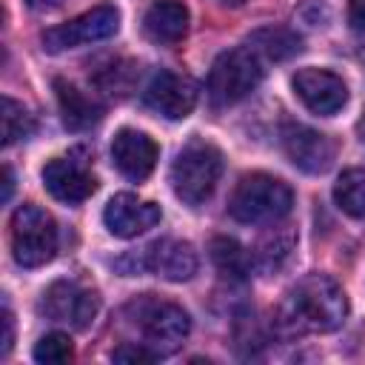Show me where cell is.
<instances>
[{"label":"cell","instance_id":"3957f363","mask_svg":"<svg viewBox=\"0 0 365 365\" xmlns=\"http://www.w3.org/2000/svg\"><path fill=\"white\" fill-rule=\"evenodd\" d=\"M168 177L177 200L197 208L214 194L222 177V151L205 140H191L177 151Z\"/></svg>","mask_w":365,"mask_h":365},{"label":"cell","instance_id":"5b68a950","mask_svg":"<svg viewBox=\"0 0 365 365\" xmlns=\"http://www.w3.org/2000/svg\"><path fill=\"white\" fill-rule=\"evenodd\" d=\"M262 80V60L251 46L222 51L208 71V100L214 106H234L248 97Z\"/></svg>","mask_w":365,"mask_h":365},{"label":"cell","instance_id":"4fadbf2b","mask_svg":"<svg viewBox=\"0 0 365 365\" xmlns=\"http://www.w3.org/2000/svg\"><path fill=\"white\" fill-rule=\"evenodd\" d=\"M43 185L54 200H60L66 205H80L97 191L94 174L88 171V165L83 160H74V157H57V160L46 163Z\"/></svg>","mask_w":365,"mask_h":365},{"label":"cell","instance_id":"30bf717a","mask_svg":"<svg viewBox=\"0 0 365 365\" xmlns=\"http://www.w3.org/2000/svg\"><path fill=\"white\" fill-rule=\"evenodd\" d=\"M143 103L168 120H182L197 106V83L185 74L160 68L148 80V86L143 91Z\"/></svg>","mask_w":365,"mask_h":365},{"label":"cell","instance_id":"ffe728a7","mask_svg":"<svg viewBox=\"0 0 365 365\" xmlns=\"http://www.w3.org/2000/svg\"><path fill=\"white\" fill-rule=\"evenodd\" d=\"M211 259H214V265H217V271L222 274V277H228V279H245L248 274H251V268H254V262H251V254L237 242V240H231V237H217V240H211Z\"/></svg>","mask_w":365,"mask_h":365},{"label":"cell","instance_id":"9c48e42d","mask_svg":"<svg viewBox=\"0 0 365 365\" xmlns=\"http://www.w3.org/2000/svg\"><path fill=\"white\" fill-rule=\"evenodd\" d=\"M117 29H120V11L114 6H94L91 11L74 17L63 26L46 29L43 31V48L48 54H60L66 48H77V46H86V43L106 40Z\"/></svg>","mask_w":365,"mask_h":365},{"label":"cell","instance_id":"e0dca14e","mask_svg":"<svg viewBox=\"0 0 365 365\" xmlns=\"http://www.w3.org/2000/svg\"><path fill=\"white\" fill-rule=\"evenodd\" d=\"M54 97L60 106L63 125L71 131H86L103 120V106L91 97H86L74 83L68 80H54Z\"/></svg>","mask_w":365,"mask_h":365},{"label":"cell","instance_id":"7402d4cb","mask_svg":"<svg viewBox=\"0 0 365 365\" xmlns=\"http://www.w3.org/2000/svg\"><path fill=\"white\" fill-rule=\"evenodd\" d=\"M34 131V117L23 108V103L3 97V145H14Z\"/></svg>","mask_w":365,"mask_h":365},{"label":"cell","instance_id":"83f0119b","mask_svg":"<svg viewBox=\"0 0 365 365\" xmlns=\"http://www.w3.org/2000/svg\"><path fill=\"white\" fill-rule=\"evenodd\" d=\"M63 0H26V6L29 9H34V11H51V9H57Z\"/></svg>","mask_w":365,"mask_h":365},{"label":"cell","instance_id":"d4e9b609","mask_svg":"<svg viewBox=\"0 0 365 365\" xmlns=\"http://www.w3.org/2000/svg\"><path fill=\"white\" fill-rule=\"evenodd\" d=\"M3 345H0V354L6 356L11 351V342H14V319H11V311H9V302H3Z\"/></svg>","mask_w":365,"mask_h":365},{"label":"cell","instance_id":"ba28073f","mask_svg":"<svg viewBox=\"0 0 365 365\" xmlns=\"http://www.w3.org/2000/svg\"><path fill=\"white\" fill-rule=\"evenodd\" d=\"M100 297L77 279H57L40 297V314L51 322L68 325L71 331H86L97 317Z\"/></svg>","mask_w":365,"mask_h":365},{"label":"cell","instance_id":"6da1fadb","mask_svg":"<svg viewBox=\"0 0 365 365\" xmlns=\"http://www.w3.org/2000/svg\"><path fill=\"white\" fill-rule=\"evenodd\" d=\"M348 317L345 291L325 274L302 277L277 308L274 325L285 336L328 334L336 331Z\"/></svg>","mask_w":365,"mask_h":365},{"label":"cell","instance_id":"52a82bcc","mask_svg":"<svg viewBox=\"0 0 365 365\" xmlns=\"http://www.w3.org/2000/svg\"><path fill=\"white\" fill-rule=\"evenodd\" d=\"M197 251L191 242H182V240H157L151 245H145L143 251L137 254H128L123 259H117V268L131 277V274H143V271H151L168 282H185L197 274Z\"/></svg>","mask_w":365,"mask_h":365},{"label":"cell","instance_id":"277c9868","mask_svg":"<svg viewBox=\"0 0 365 365\" xmlns=\"http://www.w3.org/2000/svg\"><path fill=\"white\" fill-rule=\"evenodd\" d=\"M291 205H294V191L282 180L262 174V171L245 174L228 200L231 217L245 225L277 222V220L288 217Z\"/></svg>","mask_w":365,"mask_h":365},{"label":"cell","instance_id":"7c38bea8","mask_svg":"<svg viewBox=\"0 0 365 365\" xmlns=\"http://www.w3.org/2000/svg\"><path fill=\"white\" fill-rule=\"evenodd\" d=\"M294 91L314 114L331 117L348 103V86L339 74L325 68H299L294 74Z\"/></svg>","mask_w":365,"mask_h":365},{"label":"cell","instance_id":"603a6c76","mask_svg":"<svg viewBox=\"0 0 365 365\" xmlns=\"http://www.w3.org/2000/svg\"><path fill=\"white\" fill-rule=\"evenodd\" d=\"M71 354H74L71 339H68V334H60V331L40 336L37 345H34V359L37 362H68Z\"/></svg>","mask_w":365,"mask_h":365},{"label":"cell","instance_id":"f546056e","mask_svg":"<svg viewBox=\"0 0 365 365\" xmlns=\"http://www.w3.org/2000/svg\"><path fill=\"white\" fill-rule=\"evenodd\" d=\"M225 3H231V6H240V3H245V0H225Z\"/></svg>","mask_w":365,"mask_h":365},{"label":"cell","instance_id":"44dd1931","mask_svg":"<svg viewBox=\"0 0 365 365\" xmlns=\"http://www.w3.org/2000/svg\"><path fill=\"white\" fill-rule=\"evenodd\" d=\"M334 202L354 220H365V168H348L334 182Z\"/></svg>","mask_w":365,"mask_h":365},{"label":"cell","instance_id":"5bb4252c","mask_svg":"<svg viewBox=\"0 0 365 365\" xmlns=\"http://www.w3.org/2000/svg\"><path fill=\"white\" fill-rule=\"evenodd\" d=\"M163 211L157 202H145L134 194H114L103 211V222L114 237L131 240L145 234L148 228H154L160 222Z\"/></svg>","mask_w":365,"mask_h":365},{"label":"cell","instance_id":"4316f807","mask_svg":"<svg viewBox=\"0 0 365 365\" xmlns=\"http://www.w3.org/2000/svg\"><path fill=\"white\" fill-rule=\"evenodd\" d=\"M11 191H14V174L9 165H3V202L11 200Z\"/></svg>","mask_w":365,"mask_h":365},{"label":"cell","instance_id":"2e32d148","mask_svg":"<svg viewBox=\"0 0 365 365\" xmlns=\"http://www.w3.org/2000/svg\"><path fill=\"white\" fill-rule=\"evenodd\" d=\"M143 31L151 43L171 46L180 43L188 31V9L180 0H157L143 17Z\"/></svg>","mask_w":365,"mask_h":365},{"label":"cell","instance_id":"f1b7e54d","mask_svg":"<svg viewBox=\"0 0 365 365\" xmlns=\"http://www.w3.org/2000/svg\"><path fill=\"white\" fill-rule=\"evenodd\" d=\"M359 140H362V145H365V120L359 123Z\"/></svg>","mask_w":365,"mask_h":365},{"label":"cell","instance_id":"8992f818","mask_svg":"<svg viewBox=\"0 0 365 365\" xmlns=\"http://www.w3.org/2000/svg\"><path fill=\"white\" fill-rule=\"evenodd\" d=\"M11 254L23 268H40L57 254V225L40 205L23 202L11 214Z\"/></svg>","mask_w":365,"mask_h":365},{"label":"cell","instance_id":"9a60e30c","mask_svg":"<svg viewBox=\"0 0 365 365\" xmlns=\"http://www.w3.org/2000/svg\"><path fill=\"white\" fill-rule=\"evenodd\" d=\"M157 143L145 134V131H137V128H120L114 134V143H111V160L117 165V171L128 180H145L154 165H157Z\"/></svg>","mask_w":365,"mask_h":365},{"label":"cell","instance_id":"484cf974","mask_svg":"<svg viewBox=\"0 0 365 365\" xmlns=\"http://www.w3.org/2000/svg\"><path fill=\"white\" fill-rule=\"evenodd\" d=\"M348 20H351L354 31L365 34V0H351V6H348Z\"/></svg>","mask_w":365,"mask_h":365},{"label":"cell","instance_id":"d6986e66","mask_svg":"<svg viewBox=\"0 0 365 365\" xmlns=\"http://www.w3.org/2000/svg\"><path fill=\"white\" fill-rule=\"evenodd\" d=\"M294 242H297V237H294V231H288V228H274V231H268L259 242H257V248L251 251V262H254V268H259V271H277L288 257H291V248H294Z\"/></svg>","mask_w":365,"mask_h":365},{"label":"cell","instance_id":"ac0fdd59","mask_svg":"<svg viewBox=\"0 0 365 365\" xmlns=\"http://www.w3.org/2000/svg\"><path fill=\"white\" fill-rule=\"evenodd\" d=\"M248 46L268 57V60H288L294 54L302 51V40L297 31L291 29H282V26H265V29H257L251 37H248Z\"/></svg>","mask_w":365,"mask_h":365},{"label":"cell","instance_id":"cb8c5ba5","mask_svg":"<svg viewBox=\"0 0 365 365\" xmlns=\"http://www.w3.org/2000/svg\"><path fill=\"white\" fill-rule=\"evenodd\" d=\"M111 359L114 362H154L157 356L145 345H140V342H123L120 348H114Z\"/></svg>","mask_w":365,"mask_h":365},{"label":"cell","instance_id":"8fae6325","mask_svg":"<svg viewBox=\"0 0 365 365\" xmlns=\"http://www.w3.org/2000/svg\"><path fill=\"white\" fill-rule=\"evenodd\" d=\"M282 151L285 157L305 174H322L334 163V143L331 137L319 134L317 128L288 123L282 125Z\"/></svg>","mask_w":365,"mask_h":365},{"label":"cell","instance_id":"7a4b0ae2","mask_svg":"<svg viewBox=\"0 0 365 365\" xmlns=\"http://www.w3.org/2000/svg\"><path fill=\"white\" fill-rule=\"evenodd\" d=\"M123 317L128 319V325L134 331H140V336H143L140 345H145L157 359L174 354L191 331L188 314L177 302L154 297V294L134 297L123 308Z\"/></svg>","mask_w":365,"mask_h":365}]
</instances>
